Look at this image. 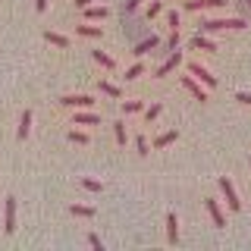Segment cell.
<instances>
[{"label":"cell","instance_id":"cell-32","mask_svg":"<svg viewBox=\"0 0 251 251\" xmlns=\"http://www.w3.org/2000/svg\"><path fill=\"white\" fill-rule=\"evenodd\" d=\"M88 245H91V248H98V251H104V242H100V235H94V232L88 235Z\"/></svg>","mask_w":251,"mask_h":251},{"label":"cell","instance_id":"cell-29","mask_svg":"<svg viewBox=\"0 0 251 251\" xmlns=\"http://www.w3.org/2000/svg\"><path fill=\"white\" fill-rule=\"evenodd\" d=\"M82 188H88V192H100L104 185H100L98 179H82Z\"/></svg>","mask_w":251,"mask_h":251},{"label":"cell","instance_id":"cell-19","mask_svg":"<svg viewBox=\"0 0 251 251\" xmlns=\"http://www.w3.org/2000/svg\"><path fill=\"white\" fill-rule=\"evenodd\" d=\"M98 88H100V94H107V98H123V91L110 82H98Z\"/></svg>","mask_w":251,"mask_h":251},{"label":"cell","instance_id":"cell-23","mask_svg":"<svg viewBox=\"0 0 251 251\" xmlns=\"http://www.w3.org/2000/svg\"><path fill=\"white\" fill-rule=\"evenodd\" d=\"M160 13H163V3H160V0H151V3H148V10H145L148 19H154V16H160Z\"/></svg>","mask_w":251,"mask_h":251},{"label":"cell","instance_id":"cell-28","mask_svg":"<svg viewBox=\"0 0 251 251\" xmlns=\"http://www.w3.org/2000/svg\"><path fill=\"white\" fill-rule=\"evenodd\" d=\"M141 100H123V113H138Z\"/></svg>","mask_w":251,"mask_h":251},{"label":"cell","instance_id":"cell-18","mask_svg":"<svg viewBox=\"0 0 251 251\" xmlns=\"http://www.w3.org/2000/svg\"><path fill=\"white\" fill-rule=\"evenodd\" d=\"M141 75H145V66H141V63H132V66L126 69V82H135Z\"/></svg>","mask_w":251,"mask_h":251},{"label":"cell","instance_id":"cell-16","mask_svg":"<svg viewBox=\"0 0 251 251\" xmlns=\"http://www.w3.org/2000/svg\"><path fill=\"white\" fill-rule=\"evenodd\" d=\"M91 57L98 60V63H100V66H104V69H116V60H113V57H107L104 50H91Z\"/></svg>","mask_w":251,"mask_h":251},{"label":"cell","instance_id":"cell-7","mask_svg":"<svg viewBox=\"0 0 251 251\" xmlns=\"http://www.w3.org/2000/svg\"><path fill=\"white\" fill-rule=\"evenodd\" d=\"M3 229L6 232H16V198L10 195V198H6V204H3Z\"/></svg>","mask_w":251,"mask_h":251},{"label":"cell","instance_id":"cell-12","mask_svg":"<svg viewBox=\"0 0 251 251\" xmlns=\"http://www.w3.org/2000/svg\"><path fill=\"white\" fill-rule=\"evenodd\" d=\"M167 239L173 242V245L179 242V220H176V214H173V210L167 214Z\"/></svg>","mask_w":251,"mask_h":251},{"label":"cell","instance_id":"cell-4","mask_svg":"<svg viewBox=\"0 0 251 251\" xmlns=\"http://www.w3.org/2000/svg\"><path fill=\"white\" fill-rule=\"evenodd\" d=\"M179 63H182V53H179V50H173V53H170V57H167V60H163V63H160V66H157V69H154V78H163V75H170V73H173V69H176V66H179Z\"/></svg>","mask_w":251,"mask_h":251},{"label":"cell","instance_id":"cell-3","mask_svg":"<svg viewBox=\"0 0 251 251\" xmlns=\"http://www.w3.org/2000/svg\"><path fill=\"white\" fill-rule=\"evenodd\" d=\"M60 104H63V107H73V110H91L94 100L88 98V94H63Z\"/></svg>","mask_w":251,"mask_h":251},{"label":"cell","instance_id":"cell-6","mask_svg":"<svg viewBox=\"0 0 251 251\" xmlns=\"http://www.w3.org/2000/svg\"><path fill=\"white\" fill-rule=\"evenodd\" d=\"M188 73H192L195 78H198L201 85H207V88H217V75H210L207 69L201 66V63H188Z\"/></svg>","mask_w":251,"mask_h":251},{"label":"cell","instance_id":"cell-13","mask_svg":"<svg viewBox=\"0 0 251 251\" xmlns=\"http://www.w3.org/2000/svg\"><path fill=\"white\" fill-rule=\"evenodd\" d=\"M176 138H179V132H176V129H170V132H163V135H157V138H154V148H157V151H160V148H170Z\"/></svg>","mask_w":251,"mask_h":251},{"label":"cell","instance_id":"cell-20","mask_svg":"<svg viewBox=\"0 0 251 251\" xmlns=\"http://www.w3.org/2000/svg\"><path fill=\"white\" fill-rule=\"evenodd\" d=\"M75 31L82 38H100V28L98 25H75Z\"/></svg>","mask_w":251,"mask_h":251},{"label":"cell","instance_id":"cell-22","mask_svg":"<svg viewBox=\"0 0 251 251\" xmlns=\"http://www.w3.org/2000/svg\"><path fill=\"white\" fill-rule=\"evenodd\" d=\"M113 135H116V141H120V145H126V138H129V135H126V123H123V120L113 123Z\"/></svg>","mask_w":251,"mask_h":251},{"label":"cell","instance_id":"cell-8","mask_svg":"<svg viewBox=\"0 0 251 251\" xmlns=\"http://www.w3.org/2000/svg\"><path fill=\"white\" fill-rule=\"evenodd\" d=\"M204 207H207V214H210V220H214L217 229H223V226H226V214L220 210V204H217L214 198H207V201H204Z\"/></svg>","mask_w":251,"mask_h":251},{"label":"cell","instance_id":"cell-24","mask_svg":"<svg viewBox=\"0 0 251 251\" xmlns=\"http://www.w3.org/2000/svg\"><path fill=\"white\" fill-rule=\"evenodd\" d=\"M69 141H73V145H88V132L73 129V132H69Z\"/></svg>","mask_w":251,"mask_h":251},{"label":"cell","instance_id":"cell-15","mask_svg":"<svg viewBox=\"0 0 251 251\" xmlns=\"http://www.w3.org/2000/svg\"><path fill=\"white\" fill-rule=\"evenodd\" d=\"M44 41L53 44V47H69V38L60 35V31H44Z\"/></svg>","mask_w":251,"mask_h":251},{"label":"cell","instance_id":"cell-30","mask_svg":"<svg viewBox=\"0 0 251 251\" xmlns=\"http://www.w3.org/2000/svg\"><path fill=\"white\" fill-rule=\"evenodd\" d=\"M167 47H170V50H176V47H179V28H173V31H170V38H167Z\"/></svg>","mask_w":251,"mask_h":251},{"label":"cell","instance_id":"cell-37","mask_svg":"<svg viewBox=\"0 0 251 251\" xmlns=\"http://www.w3.org/2000/svg\"><path fill=\"white\" fill-rule=\"evenodd\" d=\"M75 6H78V10H85V6H91V0H75Z\"/></svg>","mask_w":251,"mask_h":251},{"label":"cell","instance_id":"cell-1","mask_svg":"<svg viewBox=\"0 0 251 251\" xmlns=\"http://www.w3.org/2000/svg\"><path fill=\"white\" fill-rule=\"evenodd\" d=\"M226 28L242 31V28H248V22L242 19V16H232V19H204V22H201V31H204V35H214V31H226Z\"/></svg>","mask_w":251,"mask_h":251},{"label":"cell","instance_id":"cell-26","mask_svg":"<svg viewBox=\"0 0 251 251\" xmlns=\"http://www.w3.org/2000/svg\"><path fill=\"white\" fill-rule=\"evenodd\" d=\"M160 110H163L160 104H151V107H148V110H145V120H148V123H154V120H157V116H160Z\"/></svg>","mask_w":251,"mask_h":251},{"label":"cell","instance_id":"cell-2","mask_svg":"<svg viewBox=\"0 0 251 251\" xmlns=\"http://www.w3.org/2000/svg\"><path fill=\"white\" fill-rule=\"evenodd\" d=\"M217 182H220V192H223V198H226V204H229V210H242V201H239V195H235V185H232L226 176H220Z\"/></svg>","mask_w":251,"mask_h":251},{"label":"cell","instance_id":"cell-27","mask_svg":"<svg viewBox=\"0 0 251 251\" xmlns=\"http://www.w3.org/2000/svg\"><path fill=\"white\" fill-rule=\"evenodd\" d=\"M135 148H138V154H141V157L151 154V148H148V138H145V135H138V138H135Z\"/></svg>","mask_w":251,"mask_h":251},{"label":"cell","instance_id":"cell-35","mask_svg":"<svg viewBox=\"0 0 251 251\" xmlns=\"http://www.w3.org/2000/svg\"><path fill=\"white\" fill-rule=\"evenodd\" d=\"M229 0H207V10H223Z\"/></svg>","mask_w":251,"mask_h":251},{"label":"cell","instance_id":"cell-34","mask_svg":"<svg viewBox=\"0 0 251 251\" xmlns=\"http://www.w3.org/2000/svg\"><path fill=\"white\" fill-rule=\"evenodd\" d=\"M167 22H170V28H179V13L170 10V13H167Z\"/></svg>","mask_w":251,"mask_h":251},{"label":"cell","instance_id":"cell-9","mask_svg":"<svg viewBox=\"0 0 251 251\" xmlns=\"http://www.w3.org/2000/svg\"><path fill=\"white\" fill-rule=\"evenodd\" d=\"M157 47H160V38H157V35H151V38H145V41H138L135 47H132V53H135V57H145V53L157 50Z\"/></svg>","mask_w":251,"mask_h":251},{"label":"cell","instance_id":"cell-33","mask_svg":"<svg viewBox=\"0 0 251 251\" xmlns=\"http://www.w3.org/2000/svg\"><path fill=\"white\" fill-rule=\"evenodd\" d=\"M235 100H239V104H245V107H251V94L248 91H235Z\"/></svg>","mask_w":251,"mask_h":251},{"label":"cell","instance_id":"cell-10","mask_svg":"<svg viewBox=\"0 0 251 251\" xmlns=\"http://www.w3.org/2000/svg\"><path fill=\"white\" fill-rule=\"evenodd\" d=\"M192 47H195V50H210V53H214V50H217V41H210V38L201 31V35L192 38Z\"/></svg>","mask_w":251,"mask_h":251},{"label":"cell","instance_id":"cell-17","mask_svg":"<svg viewBox=\"0 0 251 251\" xmlns=\"http://www.w3.org/2000/svg\"><path fill=\"white\" fill-rule=\"evenodd\" d=\"M85 19H107V6H85Z\"/></svg>","mask_w":251,"mask_h":251},{"label":"cell","instance_id":"cell-11","mask_svg":"<svg viewBox=\"0 0 251 251\" xmlns=\"http://www.w3.org/2000/svg\"><path fill=\"white\" fill-rule=\"evenodd\" d=\"M75 126H100V116L91 110H78L75 113Z\"/></svg>","mask_w":251,"mask_h":251},{"label":"cell","instance_id":"cell-14","mask_svg":"<svg viewBox=\"0 0 251 251\" xmlns=\"http://www.w3.org/2000/svg\"><path fill=\"white\" fill-rule=\"evenodd\" d=\"M31 132V110H22V120H19V141H25Z\"/></svg>","mask_w":251,"mask_h":251},{"label":"cell","instance_id":"cell-25","mask_svg":"<svg viewBox=\"0 0 251 251\" xmlns=\"http://www.w3.org/2000/svg\"><path fill=\"white\" fill-rule=\"evenodd\" d=\"M185 10H188V13H198V10H207V0H185Z\"/></svg>","mask_w":251,"mask_h":251},{"label":"cell","instance_id":"cell-36","mask_svg":"<svg viewBox=\"0 0 251 251\" xmlns=\"http://www.w3.org/2000/svg\"><path fill=\"white\" fill-rule=\"evenodd\" d=\"M35 10H38V13H44V10H47V0H35Z\"/></svg>","mask_w":251,"mask_h":251},{"label":"cell","instance_id":"cell-31","mask_svg":"<svg viewBox=\"0 0 251 251\" xmlns=\"http://www.w3.org/2000/svg\"><path fill=\"white\" fill-rule=\"evenodd\" d=\"M141 0H123V13H135Z\"/></svg>","mask_w":251,"mask_h":251},{"label":"cell","instance_id":"cell-38","mask_svg":"<svg viewBox=\"0 0 251 251\" xmlns=\"http://www.w3.org/2000/svg\"><path fill=\"white\" fill-rule=\"evenodd\" d=\"M248 6H251V0H248Z\"/></svg>","mask_w":251,"mask_h":251},{"label":"cell","instance_id":"cell-5","mask_svg":"<svg viewBox=\"0 0 251 251\" xmlns=\"http://www.w3.org/2000/svg\"><path fill=\"white\" fill-rule=\"evenodd\" d=\"M182 88H185L188 94H192L195 100H201V104H204V100H207V91H204L201 85H198V78H195L192 73H188V75H182Z\"/></svg>","mask_w":251,"mask_h":251},{"label":"cell","instance_id":"cell-21","mask_svg":"<svg viewBox=\"0 0 251 251\" xmlns=\"http://www.w3.org/2000/svg\"><path fill=\"white\" fill-rule=\"evenodd\" d=\"M69 214H73V217H94V207H85V204H73V207H69Z\"/></svg>","mask_w":251,"mask_h":251}]
</instances>
